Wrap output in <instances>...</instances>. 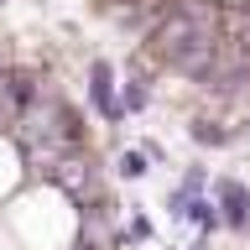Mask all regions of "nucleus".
<instances>
[{"instance_id":"0eeeda50","label":"nucleus","mask_w":250,"mask_h":250,"mask_svg":"<svg viewBox=\"0 0 250 250\" xmlns=\"http://www.w3.org/2000/svg\"><path fill=\"white\" fill-rule=\"evenodd\" d=\"M0 5H5V0H0Z\"/></svg>"},{"instance_id":"7ed1b4c3","label":"nucleus","mask_w":250,"mask_h":250,"mask_svg":"<svg viewBox=\"0 0 250 250\" xmlns=\"http://www.w3.org/2000/svg\"><path fill=\"white\" fill-rule=\"evenodd\" d=\"M183 130H188V141H193V146H203V151H224V146H234V125H224V120H208V115L188 120Z\"/></svg>"},{"instance_id":"f03ea898","label":"nucleus","mask_w":250,"mask_h":250,"mask_svg":"<svg viewBox=\"0 0 250 250\" xmlns=\"http://www.w3.org/2000/svg\"><path fill=\"white\" fill-rule=\"evenodd\" d=\"M214 203H219V219L229 234H250V183L245 177H214Z\"/></svg>"},{"instance_id":"f257e3e1","label":"nucleus","mask_w":250,"mask_h":250,"mask_svg":"<svg viewBox=\"0 0 250 250\" xmlns=\"http://www.w3.org/2000/svg\"><path fill=\"white\" fill-rule=\"evenodd\" d=\"M89 109L99 115L104 125H125V99H120V73L109 58H94L89 62Z\"/></svg>"},{"instance_id":"423d86ee","label":"nucleus","mask_w":250,"mask_h":250,"mask_svg":"<svg viewBox=\"0 0 250 250\" xmlns=\"http://www.w3.org/2000/svg\"><path fill=\"white\" fill-rule=\"evenodd\" d=\"M151 234H156V224L141 214V208H130V224H125V234H120V240L130 245V240H151Z\"/></svg>"},{"instance_id":"20e7f679","label":"nucleus","mask_w":250,"mask_h":250,"mask_svg":"<svg viewBox=\"0 0 250 250\" xmlns=\"http://www.w3.org/2000/svg\"><path fill=\"white\" fill-rule=\"evenodd\" d=\"M120 99H125V115H146L151 109V78H146V68H130L120 78Z\"/></svg>"},{"instance_id":"39448f33","label":"nucleus","mask_w":250,"mask_h":250,"mask_svg":"<svg viewBox=\"0 0 250 250\" xmlns=\"http://www.w3.org/2000/svg\"><path fill=\"white\" fill-rule=\"evenodd\" d=\"M151 167H156V162L141 151V141H136V146H125V151L115 156V177H120V183H141V177H146Z\"/></svg>"}]
</instances>
